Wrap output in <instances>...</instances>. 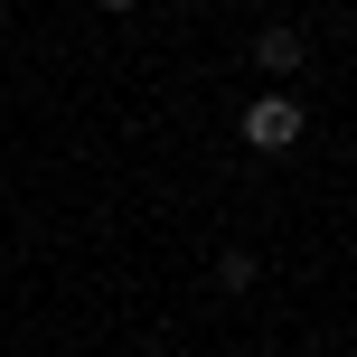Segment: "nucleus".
Returning <instances> with one entry per match:
<instances>
[{"label":"nucleus","instance_id":"obj_1","mask_svg":"<svg viewBox=\"0 0 357 357\" xmlns=\"http://www.w3.org/2000/svg\"><path fill=\"white\" fill-rule=\"evenodd\" d=\"M301 132H310V113H301V94H291V85L254 94V104L235 113V142H245V151H264V160H282V151H301Z\"/></svg>","mask_w":357,"mask_h":357},{"label":"nucleus","instance_id":"obj_2","mask_svg":"<svg viewBox=\"0 0 357 357\" xmlns=\"http://www.w3.org/2000/svg\"><path fill=\"white\" fill-rule=\"evenodd\" d=\"M301 29H291V19H273V29H254V66L273 75V85H291V75H301Z\"/></svg>","mask_w":357,"mask_h":357},{"label":"nucleus","instance_id":"obj_3","mask_svg":"<svg viewBox=\"0 0 357 357\" xmlns=\"http://www.w3.org/2000/svg\"><path fill=\"white\" fill-rule=\"evenodd\" d=\"M254 273H264V264H254L245 245H235V254H216V282H226V291H254Z\"/></svg>","mask_w":357,"mask_h":357},{"label":"nucleus","instance_id":"obj_4","mask_svg":"<svg viewBox=\"0 0 357 357\" xmlns=\"http://www.w3.org/2000/svg\"><path fill=\"white\" fill-rule=\"evenodd\" d=\"M104 10H142V0H104Z\"/></svg>","mask_w":357,"mask_h":357},{"label":"nucleus","instance_id":"obj_5","mask_svg":"<svg viewBox=\"0 0 357 357\" xmlns=\"http://www.w3.org/2000/svg\"><path fill=\"white\" fill-rule=\"evenodd\" d=\"M142 357H169V348H142Z\"/></svg>","mask_w":357,"mask_h":357},{"label":"nucleus","instance_id":"obj_6","mask_svg":"<svg viewBox=\"0 0 357 357\" xmlns=\"http://www.w3.org/2000/svg\"><path fill=\"white\" fill-rule=\"evenodd\" d=\"M0 19H10V0H0Z\"/></svg>","mask_w":357,"mask_h":357},{"label":"nucleus","instance_id":"obj_7","mask_svg":"<svg viewBox=\"0 0 357 357\" xmlns=\"http://www.w3.org/2000/svg\"><path fill=\"white\" fill-rule=\"evenodd\" d=\"M273 357H282V348H273Z\"/></svg>","mask_w":357,"mask_h":357}]
</instances>
